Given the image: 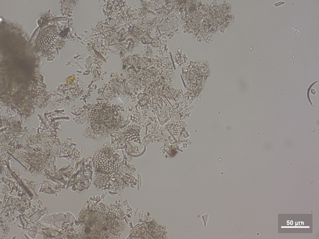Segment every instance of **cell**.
<instances>
[{
    "label": "cell",
    "mask_w": 319,
    "mask_h": 239,
    "mask_svg": "<svg viewBox=\"0 0 319 239\" xmlns=\"http://www.w3.org/2000/svg\"><path fill=\"white\" fill-rule=\"evenodd\" d=\"M93 162L96 170L108 173L116 174L119 172L121 159L109 143H106L102 148L95 152Z\"/></svg>",
    "instance_id": "7a4b0ae2"
},
{
    "label": "cell",
    "mask_w": 319,
    "mask_h": 239,
    "mask_svg": "<svg viewBox=\"0 0 319 239\" xmlns=\"http://www.w3.org/2000/svg\"><path fill=\"white\" fill-rule=\"evenodd\" d=\"M86 118L90 127L82 132L83 135L98 141L116 134L123 121L118 108L105 102L95 104Z\"/></svg>",
    "instance_id": "6da1fadb"
},
{
    "label": "cell",
    "mask_w": 319,
    "mask_h": 239,
    "mask_svg": "<svg viewBox=\"0 0 319 239\" xmlns=\"http://www.w3.org/2000/svg\"><path fill=\"white\" fill-rule=\"evenodd\" d=\"M284 3V2L283 1H281L277 2L274 3V5L275 7H277L279 6H280L282 4H283Z\"/></svg>",
    "instance_id": "277c9868"
},
{
    "label": "cell",
    "mask_w": 319,
    "mask_h": 239,
    "mask_svg": "<svg viewBox=\"0 0 319 239\" xmlns=\"http://www.w3.org/2000/svg\"><path fill=\"white\" fill-rule=\"evenodd\" d=\"M201 218L203 223L204 226V227H206L207 226L208 221V214L207 213L202 215L201 216Z\"/></svg>",
    "instance_id": "3957f363"
}]
</instances>
